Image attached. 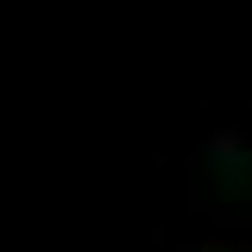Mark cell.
<instances>
[{
    "mask_svg": "<svg viewBox=\"0 0 252 252\" xmlns=\"http://www.w3.org/2000/svg\"><path fill=\"white\" fill-rule=\"evenodd\" d=\"M246 183H252V152H246Z\"/></svg>",
    "mask_w": 252,
    "mask_h": 252,
    "instance_id": "obj_4",
    "label": "cell"
},
{
    "mask_svg": "<svg viewBox=\"0 0 252 252\" xmlns=\"http://www.w3.org/2000/svg\"><path fill=\"white\" fill-rule=\"evenodd\" d=\"M170 189H177V158L158 152L152 158V195H170Z\"/></svg>",
    "mask_w": 252,
    "mask_h": 252,
    "instance_id": "obj_2",
    "label": "cell"
},
{
    "mask_svg": "<svg viewBox=\"0 0 252 252\" xmlns=\"http://www.w3.org/2000/svg\"><path fill=\"white\" fill-rule=\"evenodd\" d=\"M202 152H208V164L220 170V183H246V132L240 126H215L208 139H202Z\"/></svg>",
    "mask_w": 252,
    "mask_h": 252,
    "instance_id": "obj_1",
    "label": "cell"
},
{
    "mask_svg": "<svg viewBox=\"0 0 252 252\" xmlns=\"http://www.w3.org/2000/svg\"><path fill=\"white\" fill-rule=\"evenodd\" d=\"M246 246H252L246 227H227V233H215V240H202V252H246Z\"/></svg>",
    "mask_w": 252,
    "mask_h": 252,
    "instance_id": "obj_3",
    "label": "cell"
}]
</instances>
